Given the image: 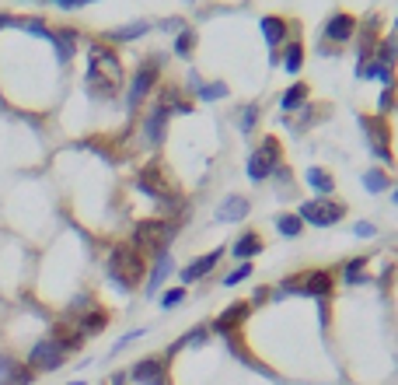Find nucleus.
I'll return each instance as SVG.
<instances>
[{"instance_id": "1", "label": "nucleus", "mask_w": 398, "mask_h": 385, "mask_svg": "<svg viewBox=\"0 0 398 385\" xmlns=\"http://www.w3.org/2000/svg\"><path fill=\"white\" fill-rule=\"evenodd\" d=\"M147 273V256L133 246H116L112 256H109V277L119 291H133Z\"/></svg>"}, {"instance_id": "2", "label": "nucleus", "mask_w": 398, "mask_h": 385, "mask_svg": "<svg viewBox=\"0 0 398 385\" xmlns=\"http://www.w3.org/2000/svg\"><path fill=\"white\" fill-rule=\"evenodd\" d=\"M175 235H178V224H175L171 217H161V221H140V224L133 228L129 246H133V249H140L144 256H158V253H168V246L175 242Z\"/></svg>"}, {"instance_id": "3", "label": "nucleus", "mask_w": 398, "mask_h": 385, "mask_svg": "<svg viewBox=\"0 0 398 385\" xmlns=\"http://www.w3.org/2000/svg\"><path fill=\"white\" fill-rule=\"evenodd\" d=\"M332 291V277L325 273V270H308V273H297V277H290V280H283L276 291L269 295V298L283 301L286 295H304V298H325Z\"/></svg>"}, {"instance_id": "4", "label": "nucleus", "mask_w": 398, "mask_h": 385, "mask_svg": "<svg viewBox=\"0 0 398 385\" xmlns=\"http://www.w3.org/2000/svg\"><path fill=\"white\" fill-rule=\"evenodd\" d=\"M158 78H161V56L144 60V63L133 70V81H129V88H126V109H129V112H136V109L147 102V95H154Z\"/></svg>"}, {"instance_id": "5", "label": "nucleus", "mask_w": 398, "mask_h": 385, "mask_svg": "<svg viewBox=\"0 0 398 385\" xmlns=\"http://www.w3.org/2000/svg\"><path fill=\"white\" fill-rule=\"evenodd\" d=\"M276 165H283V158H279V140L276 137H262V147H255V151L248 154V162H244L248 182H255V186L269 182V175H273Z\"/></svg>"}, {"instance_id": "6", "label": "nucleus", "mask_w": 398, "mask_h": 385, "mask_svg": "<svg viewBox=\"0 0 398 385\" xmlns=\"http://www.w3.org/2000/svg\"><path fill=\"white\" fill-rule=\"evenodd\" d=\"M294 214L301 217L304 224H315V228H332V224H339V221L346 217V207H343L339 200H332V196H315V200H304Z\"/></svg>"}, {"instance_id": "7", "label": "nucleus", "mask_w": 398, "mask_h": 385, "mask_svg": "<svg viewBox=\"0 0 398 385\" xmlns=\"http://www.w3.org/2000/svg\"><path fill=\"white\" fill-rule=\"evenodd\" d=\"M321 39H325V49H343L346 43H353L357 39V18L350 14V11H332L328 18H325V25H321Z\"/></svg>"}, {"instance_id": "8", "label": "nucleus", "mask_w": 398, "mask_h": 385, "mask_svg": "<svg viewBox=\"0 0 398 385\" xmlns=\"http://www.w3.org/2000/svg\"><path fill=\"white\" fill-rule=\"evenodd\" d=\"M67 357H70L67 343L60 337H45V340H39L28 350V368L32 371H56V368H63Z\"/></svg>"}, {"instance_id": "9", "label": "nucleus", "mask_w": 398, "mask_h": 385, "mask_svg": "<svg viewBox=\"0 0 398 385\" xmlns=\"http://www.w3.org/2000/svg\"><path fill=\"white\" fill-rule=\"evenodd\" d=\"M360 130L367 137V147L377 162L392 165V130L384 123V116H360Z\"/></svg>"}, {"instance_id": "10", "label": "nucleus", "mask_w": 398, "mask_h": 385, "mask_svg": "<svg viewBox=\"0 0 398 385\" xmlns=\"http://www.w3.org/2000/svg\"><path fill=\"white\" fill-rule=\"evenodd\" d=\"M87 67H98V70L112 74L116 81H122V78H126V67H122L119 53H116L109 43H95L91 49H87Z\"/></svg>"}, {"instance_id": "11", "label": "nucleus", "mask_w": 398, "mask_h": 385, "mask_svg": "<svg viewBox=\"0 0 398 385\" xmlns=\"http://www.w3.org/2000/svg\"><path fill=\"white\" fill-rule=\"evenodd\" d=\"M259 32H262V39L269 46V53H279L283 46L290 43V21L279 18V14H262L259 18Z\"/></svg>"}, {"instance_id": "12", "label": "nucleus", "mask_w": 398, "mask_h": 385, "mask_svg": "<svg viewBox=\"0 0 398 385\" xmlns=\"http://www.w3.org/2000/svg\"><path fill=\"white\" fill-rule=\"evenodd\" d=\"M129 379L136 385H168V364H164V357H144L133 364Z\"/></svg>"}, {"instance_id": "13", "label": "nucleus", "mask_w": 398, "mask_h": 385, "mask_svg": "<svg viewBox=\"0 0 398 385\" xmlns=\"http://www.w3.org/2000/svg\"><path fill=\"white\" fill-rule=\"evenodd\" d=\"M227 249H213V253H206V256H196L189 266H182V284H196L203 277H210L213 270H217V263L224 259Z\"/></svg>"}, {"instance_id": "14", "label": "nucleus", "mask_w": 398, "mask_h": 385, "mask_svg": "<svg viewBox=\"0 0 398 385\" xmlns=\"http://www.w3.org/2000/svg\"><path fill=\"white\" fill-rule=\"evenodd\" d=\"M168 120H171V112L154 102V109H151V116L144 120V140H147V147H161V140H164V130H168Z\"/></svg>"}, {"instance_id": "15", "label": "nucleus", "mask_w": 398, "mask_h": 385, "mask_svg": "<svg viewBox=\"0 0 398 385\" xmlns=\"http://www.w3.org/2000/svg\"><path fill=\"white\" fill-rule=\"evenodd\" d=\"M266 249V242H262V235L259 231H241L238 238L231 242V256L238 259V263H248V259H255L259 253Z\"/></svg>"}, {"instance_id": "16", "label": "nucleus", "mask_w": 398, "mask_h": 385, "mask_svg": "<svg viewBox=\"0 0 398 385\" xmlns=\"http://www.w3.org/2000/svg\"><path fill=\"white\" fill-rule=\"evenodd\" d=\"M244 315H248V305H244V301H235L231 308H224V312L213 319V333H220V337H231L241 322H244Z\"/></svg>"}, {"instance_id": "17", "label": "nucleus", "mask_w": 398, "mask_h": 385, "mask_svg": "<svg viewBox=\"0 0 398 385\" xmlns=\"http://www.w3.org/2000/svg\"><path fill=\"white\" fill-rule=\"evenodd\" d=\"M252 214V204L238 196V193H231V196H224L220 200V207H217V221H224V224H235V221H244V217Z\"/></svg>"}, {"instance_id": "18", "label": "nucleus", "mask_w": 398, "mask_h": 385, "mask_svg": "<svg viewBox=\"0 0 398 385\" xmlns=\"http://www.w3.org/2000/svg\"><path fill=\"white\" fill-rule=\"evenodd\" d=\"M168 273H171V256L168 253H158L154 263H151V273H147V284H144V295L147 298H154L161 291V284L168 280Z\"/></svg>"}, {"instance_id": "19", "label": "nucleus", "mask_w": 398, "mask_h": 385, "mask_svg": "<svg viewBox=\"0 0 398 385\" xmlns=\"http://www.w3.org/2000/svg\"><path fill=\"white\" fill-rule=\"evenodd\" d=\"M77 39H80L77 28H60V32H53V49H56V60H60L63 67L74 60V53H77Z\"/></svg>"}, {"instance_id": "20", "label": "nucleus", "mask_w": 398, "mask_h": 385, "mask_svg": "<svg viewBox=\"0 0 398 385\" xmlns=\"http://www.w3.org/2000/svg\"><path fill=\"white\" fill-rule=\"evenodd\" d=\"M151 32V21H129V25H119V28H112V32H105L102 39H109L112 46H119V43H136V39H144Z\"/></svg>"}, {"instance_id": "21", "label": "nucleus", "mask_w": 398, "mask_h": 385, "mask_svg": "<svg viewBox=\"0 0 398 385\" xmlns=\"http://www.w3.org/2000/svg\"><path fill=\"white\" fill-rule=\"evenodd\" d=\"M308 95H311V88L304 85V81H294V85L279 95V109L290 116V112H297V109H304V105H308Z\"/></svg>"}, {"instance_id": "22", "label": "nucleus", "mask_w": 398, "mask_h": 385, "mask_svg": "<svg viewBox=\"0 0 398 385\" xmlns=\"http://www.w3.org/2000/svg\"><path fill=\"white\" fill-rule=\"evenodd\" d=\"M189 88L196 91L199 102H220V98L227 95V85H224V81H199L196 70L189 74Z\"/></svg>"}, {"instance_id": "23", "label": "nucleus", "mask_w": 398, "mask_h": 385, "mask_svg": "<svg viewBox=\"0 0 398 385\" xmlns=\"http://www.w3.org/2000/svg\"><path fill=\"white\" fill-rule=\"evenodd\" d=\"M279 67L286 74H301V67H304V43L301 39H290L279 49Z\"/></svg>"}, {"instance_id": "24", "label": "nucleus", "mask_w": 398, "mask_h": 385, "mask_svg": "<svg viewBox=\"0 0 398 385\" xmlns=\"http://www.w3.org/2000/svg\"><path fill=\"white\" fill-rule=\"evenodd\" d=\"M109 326V315L102 312V308H91V312H84V315H77V333L87 340V337H95V333H102Z\"/></svg>"}, {"instance_id": "25", "label": "nucleus", "mask_w": 398, "mask_h": 385, "mask_svg": "<svg viewBox=\"0 0 398 385\" xmlns=\"http://www.w3.org/2000/svg\"><path fill=\"white\" fill-rule=\"evenodd\" d=\"M304 182L311 186V193H315V196H332V193H335V179H332L325 169H318V165H311V169H308Z\"/></svg>"}, {"instance_id": "26", "label": "nucleus", "mask_w": 398, "mask_h": 385, "mask_svg": "<svg viewBox=\"0 0 398 385\" xmlns=\"http://www.w3.org/2000/svg\"><path fill=\"white\" fill-rule=\"evenodd\" d=\"M193 49H196V32L185 25L182 32H175V39H171V53H175L178 60H189V56H193Z\"/></svg>"}, {"instance_id": "27", "label": "nucleus", "mask_w": 398, "mask_h": 385, "mask_svg": "<svg viewBox=\"0 0 398 385\" xmlns=\"http://www.w3.org/2000/svg\"><path fill=\"white\" fill-rule=\"evenodd\" d=\"M206 340H210V329H206V326H196V329H189L178 343H171V347H168V357H175V354H178V350H185V347H199V343H206Z\"/></svg>"}, {"instance_id": "28", "label": "nucleus", "mask_w": 398, "mask_h": 385, "mask_svg": "<svg viewBox=\"0 0 398 385\" xmlns=\"http://www.w3.org/2000/svg\"><path fill=\"white\" fill-rule=\"evenodd\" d=\"M363 189H367V193H384V189H392L388 172L384 169H367L363 172Z\"/></svg>"}, {"instance_id": "29", "label": "nucleus", "mask_w": 398, "mask_h": 385, "mask_svg": "<svg viewBox=\"0 0 398 385\" xmlns=\"http://www.w3.org/2000/svg\"><path fill=\"white\" fill-rule=\"evenodd\" d=\"M276 231L283 238H301L304 235V221L297 214H276Z\"/></svg>"}, {"instance_id": "30", "label": "nucleus", "mask_w": 398, "mask_h": 385, "mask_svg": "<svg viewBox=\"0 0 398 385\" xmlns=\"http://www.w3.org/2000/svg\"><path fill=\"white\" fill-rule=\"evenodd\" d=\"M367 263H370L367 256H353L346 266H343V280H346V284H363V280H367V277H363Z\"/></svg>"}, {"instance_id": "31", "label": "nucleus", "mask_w": 398, "mask_h": 385, "mask_svg": "<svg viewBox=\"0 0 398 385\" xmlns=\"http://www.w3.org/2000/svg\"><path fill=\"white\" fill-rule=\"evenodd\" d=\"M259 116H262V109H259V102H248L244 109H241V133H255V127H259Z\"/></svg>"}, {"instance_id": "32", "label": "nucleus", "mask_w": 398, "mask_h": 385, "mask_svg": "<svg viewBox=\"0 0 398 385\" xmlns=\"http://www.w3.org/2000/svg\"><path fill=\"white\" fill-rule=\"evenodd\" d=\"M374 60H381V63L395 67V60H398V39H381V46L374 49Z\"/></svg>"}, {"instance_id": "33", "label": "nucleus", "mask_w": 398, "mask_h": 385, "mask_svg": "<svg viewBox=\"0 0 398 385\" xmlns=\"http://www.w3.org/2000/svg\"><path fill=\"white\" fill-rule=\"evenodd\" d=\"M398 91H395V85H388L384 91H381V98H377V116H388L392 109L398 105V98H395Z\"/></svg>"}, {"instance_id": "34", "label": "nucleus", "mask_w": 398, "mask_h": 385, "mask_svg": "<svg viewBox=\"0 0 398 385\" xmlns=\"http://www.w3.org/2000/svg\"><path fill=\"white\" fill-rule=\"evenodd\" d=\"M248 277H252V263H238V266L224 277V288H238L241 280H248Z\"/></svg>"}, {"instance_id": "35", "label": "nucleus", "mask_w": 398, "mask_h": 385, "mask_svg": "<svg viewBox=\"0 0 398 385\" xmlns=\"http://www.w3.org/2000/svg\"><path fill=\"white\" fill-rule=\"evenodd\" d=\"M182 301H185V288H171V291L161 295V308H175V305H182Z\"/></svg>"}, {"instance_id": "36", "label": "nucleus", "mask_w": 398, "mask_h": 385, "mask_svg": "<svg viewBox=\"0 0 398 385\" xmlns=\"http://www.w3.org/2000/svg\"><path fill=\"white\" fill-rule=\"evenodd\" d=\"M32 379H36V371H32V368H18V371H14L4 385H32Z\"/></svg>"}, {"instance_id": "37", "label": "nucleus", "mask_w": 398, "mask_h": 385, "mask_svg": "<svg viewBox=\"0 0 398 385\" xmlns=\"http://www.w3.org/2000/svg\"><path fill=\"white\" fill-rule=\"evenodd\" d=\"M353 235H357V238H374L377 228H374L370 221H357V224H353Z\"/></svg>"}, {"instance_id": "38", "label": "nucleus", "mask_w": 398, "mask_h": 385, "mask_svg": "<svg viewBox=\"0 0 398 385\" xmlns=\"http://www.w3.org/2000/svg\"><path fill=\"white\" fill-rule=\"evenodd\" d=\"M140 337H144V329H133V333H126V337H122V340L116 343V347H112V354H119V350H126L129 343H133V340H140Z\"/></svg>"}, {"instance_id": "39", "label": "nucleus", "mask_w": 398, "mask_h": 385, "mask_svg": "<svg viewBox=\"0 0 398 385\" xmlns=\"http://www.w3.org/2000/svg\"><path fill=\"white\" fill-rule=\"evenodd\" d=\"M14 371H18V364H14V361H11V357H0V379H4V382H7V379H11V375H14Z\"/></svg>"}, {"instance_id": "40", "label": "nucleus", "mask_w": 398, "mask_h": 385, "mask_svg": "<svg viewBox=\"0 0 398 385\" xmlns=\"http://www.w3.org/2000/svg\"><path fill=\"white\" fill-rule=\"evenodd\" d=\"M161 28H164V32H182V28H185V21H182V18H164V21H161Z\"/></svg>"}, {"instance_id": "41", "label": "nucleus", "mask_w": 398, "mask_h": 385, "mask_svg": "<svg viewBox=\"0 0 398 385\" xmlns=\"http://www.w3.org/2000/svg\"><path fill=\"white\" fill-rule=\"evenodd\" d=\"M84 4H95V0H67L60 11H77V7H84Z\"/></svg>"}, {"instance_id": "42", "label": "nucleus", "mask_w": 398, "mask_h": 385, "mask_svg": "<svg viewBox=\"0 0 398 385\" xmlns=\"http://www.w3.org/2000/svg\"><path fill=\"white\" fill-rule=\"evenodd\" d=\"M266 298H269V288H259V291L252 295V305H262Z\"/></svg>"}, {"instance_id": "43", "label": "nucleus", "mask_w": 398, "mask_h": 385, "mask_svg": "<svg viewBox=\"0 0 398 385\" xmlns=\"http://www.w3.org/2000/svg\"><path fill=\"white\" fill-rule=\"evenodd\" d=\"M126 379H129L126 371H116V375H112V382H109V385H126Z\"/></svg>"}, {"instance_id": "44", "label": "nucleus", "mask_w": 398, "mask_h": 385, "mask_svg": "<svg viewBox=\"0 0 398 385\" xmlns=\"http://www.w3.org/2000/svg\"><path fill=\"white\" fill-rule=\"evenodd\" d=\"M392 200H395V207H398V186H395V189H392Z\"/></svg>"}, {"instance_id": "45", "label": "nucleus", "mask_w": 398, "mask_h": 385, "mask_svg": "<svg viewBox=\"0 0 398 385\" xmlns=\"http://www.w3.org/2000/svg\"><path fill=\"white\" fill-rule=\"evenodd\" d=\"M49 4H56V7H63V4H67V0H49Z\"/></svg>"}, {"instance_id": "46", "label": "nucleus", "mask_w": 398, "mask_h": 385, "mask_svg": "<svg viewBox=\"0 0 398 385\" xmlns=\"http://www.w3.org/2000/svg\"><path fill=\"white\" fill-rule=\"evenodd\" d=\"M70 385H84V382H70Z\"/></svg>"}, {"instance_id": "47", "label": "nucleus", "mask_w": 398, "mask_h": 385, "mask_svg": "<svg viewBox=\"0 0 398 385\" xmlns=\"http://www.w3.org/2000/svg\"><path fill=\"white\" fill-rule=\"evenodd\" d=\"M395 28H398V18H395Z\"/></svg>"}]
</instances>
